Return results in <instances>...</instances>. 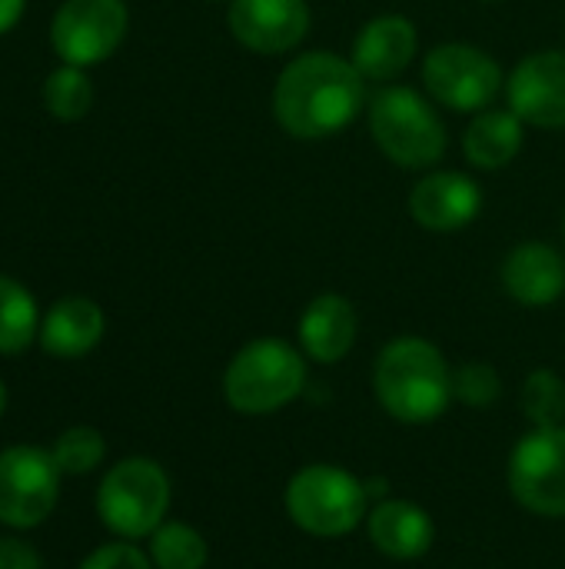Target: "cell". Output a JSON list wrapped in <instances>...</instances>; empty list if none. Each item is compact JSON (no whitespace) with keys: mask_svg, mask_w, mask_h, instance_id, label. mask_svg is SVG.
I'll return each instance as SVG.
<instances>
[{"mask_svg":"<svg viewBox=\"0 0 565 569\" xmlns=\"http://www.w3.org/2000/svg\"><path fill=\"white\" fill-rule=\"evenodd\" d=\"M273 117L293 140L343 133L366 110V80L350 57L310 50L293 57L273 83Z\"/></svg>","mask_w":565,"mask_h":569,"instance_id":"1","label":"cell"},{"mask_svg":"<svg viewBox=\"0 0 565 569\" xmlns=\"http://www.w3.org/2000/svg\"><path fill=\"white\" fill-rule=\"evenodd\" d=\"M373 397L396 423H436L453 403V367L426 337H393L373 363Z\"/></svg>","mask_w":565,"mask_h":569,"instance_id":"2","label":"cell"},{"mask_svg":"<svg viewBox=\"0 0 565 569\" xmlns=\"http://www.w3.org/2000/svg\"><path fill=\"white\" fill-rule=\"evenodd\" d=\"M306 390V353L283 337L243 343L223 370V400L240 417L286 410Z\"/></svg>","mask_w":565,"mask_h":569,"instance_id":"3","label":"cell"},{"mask_svg":"<svg viewBox=\"0 0 565 569\" xmlns=\"http://www.w3.org/2000/svg\"><path fill=\"white\" fill-rule=\"evenodd\" d=\"M366 123L376 150L403 170H433L450 147V133L433 100L413 87L386 83L366 103Z\"/></svg>","mask_w":565,"mask_h":569,"instance_id":"4","label":"cell"},{"mask_svg":"<svg viewBox=\"0 0 565 569\" xmlns=\"http://www.w3.org/2000/svg\"><path fill=\"white\" fill-rule=\"evenodd\" d=\"M370 500V487L340 463H306L283 490L290 523L320 540H340L360 530L373 507Z\"/></svg>","mask_w":565,"mask_h":569,"instance_id":"5","label":"cell"},{"mask_svg":"<svg viewBox=\"0 0 565 569\" xmlns=\"http://www.w3.org/2000/svg\"><path fill=\"white\" fill-rule=\"evenodd\" d=\"M170 510V477L150 457H127L110 467L97 490V517L120 540L153 537L167 523Z\"/></svg>","mask_w":565,"mask_h":569,"instance_id":"6","label":"cell"},{"mask_svg":"<svg viewBox=\"0 0 565 569\" xmlns=\"http://www.w3.org/2000/svg\"><path fill=\"white\" fill-rule=\"evenodd\" d=\"M423 87L433 103L453 113H480L506 90V73L490 50L450 40L423 57Z\"/></svg>","mask_w":565,"mask_h":569,"instance_id":"7","label":"cell"},{"mask_svg":"<svg viewBox=\"0 0 565 569\" xmlns=\"http://www.w3.org/2000/svg\"><path fill=\"white\" fill-rule=\"evenodd\" d=\"M506 483L523 510L565 520V427H529L509 453Z\"/></svg>","mask_w":565,"mask_h":569,"instance_id":"8","label":"cell"},{"mask_svg":"<svg viewBox=\"0 0 565 569\" xmlns=\"http://www.w3.org/2000/svg\"><path fill=\"white\" fill-rule=\"evenodd\" d=\"M60 467L50 450L7 447L0 453V523L10 530L40 527L60 497Z\"/></svg>","mask_w":565,"mask_h":569,"instance_id":"9","label":"cell"},{"mask_svg":"<svg viewBox=\"0 0 565 569\" xmlns=\"http://www.w3.org/2000/svg\"><path fill=\"white\" fill-rule=\"evenodd\" d=\"M130 10L123 0H63L50 23V43L70 67L103 63L123 43Z\"/></svg>","mask_w":565,"mask_h":569,"instance_id":"10","label":"cell"},{"mask_svg":"<svg viewBox=\"0 0 565 569\" xmlns=\"http://www.w3.org/2000/svg\"><path fill=\"white\" fill-rule=\"evenodd\" d=\"M506 107L539 130L565 127V50L526 53L506 77Z\"/></svg>","mask_w":565,"mask_h":569,"instance_id":"11","label":"cell"},{"mask_svg":"<svg viewBox=\"0 0 565 569\" xmlns=\"http://www.w3.org/2000/svg\"><path fill=\"white\" fill-rule=\"evenodd\" d=\"M226 23L233 40L250 53L280 57L306 40L313 13L306 0H233Z\"/></svg>","mask_w":565,"mask_h":569,"instance_id":"12","label":"cell"},{"mask_svg":"<svg viewBox=\"0 0 565 569\" xmlns=\"http://www.w3.org/2000/svg\"><path fill=\"white\" fill-rule=\"evenodd\" d=\"M410 217L430 233L466 230L483 213V187L463 170H430L410 190Z\"/></svg>","mask_w":565,"mask_h":569,"instance_id":"13","label":"cell"},{"mask_svg":"<svg viewBox=\"0 0 565 569\" xmlns=\"http://www.w3.org/2000/svg\"><path fill=\"white\" fill-rule=\"evenodd\" d=\"M500 283L519 307H553L565 297V257L546 240L516 243L500 267Z\"/></svg>","mask_w":565,"mask_h":569,"instance_id":"14","label":"cell"},{"mask_svg":"<svg viewBox=\"0 0 565 569\" xmlns=\"http://www.w3.org/2000/svg\"><path fill=\"white\" fill-rule=\"evenodd\" d=\"M416 53H420L416 23L403 13H380L360 27L350 60L366 83H390L413 63Z\"/></svg>","mask_w":565,"mask_h":569,"instance_id":"15","label":"cell"},{"mask_svg":"<svg viewBox=\"0 0 565 569\" xmlns=\"http://www.w3.org/2000/svg\"><path fill=\"white\" fill-rule=\"evenodd\" d=\"M360 337V317L356 307L343 293H316L296 323V347L306 353V360L320 367H336L350 357Z\"/></svg>","mask_w":565,"mask_h":569,"instance_id":"16","label":"cell"},{"mask_svg":"<svg viewBox=\"0 0 565 569\" xmlns=\"http://www.w3.org/2000/svg\"><path fill=\"white\" fill-rule=\"evenodd\" d=\"M363 527H366L373 550L390 560H400V563L426 557L436 543V523H433L430 510H423L413 500H400V497L376 500L370 507Z\"/></svg>","mask_w":565,"mask_h":569,"instance_id":"17","label":"cell"},{"mask_svg":"<svg viewBox=\"0 0 565 569\" xmlns=\"http://www.w3.org/2000/svg\"><path fill=\"white\" fill-rule=\"evenodd\" d=\"M103 327H107L103 310L93 300L63 297L40 320V337L37 340L50 357L77 360V357H87L103 340Z\"/></svg>","mask_w":565,"mask_h":569,"instance_id":"18","label":"cell"},{"mask_svg":"<svg viewBox=\"0 0 565 569\" xmlns=\"http://www.w3.org/2000/svg\"><path fill=\"white\" fill-rule=\"evenodd\" d=\"M523 140H526V123L506 107H486L480 113H473L466 133H463V153L470 160V167L476 170H506L519 150H523Z\"/></svg>","mask_w":565,"mask_h":569,"instance_id":"19","label":"cell"},{"mask_svg":"<svg viewBox=\"0 0 565 569\" xmlns=\"http://www.w3.org/2000/svg\"><path fill=\"white\" fill-rule=\"evenodd\" d=\"M40 337V313L30 290L0 277V353H20Z\"/></svg>","mask_w":565,"mask_h":569,"instance_id":"20","label":"cell"},{"mask_svg":"<svg viewBox=\"0 0 565 569\" xmlns=\"http://www.w3.org/2000/svg\"><path fill=\"white\" fill-rule=\"evenodd\" d=\"M150 560L157 569H206L210 547L190 523L167 520L150 537Z\"/></svg>","mask_w":565,"mask_h":569,"instance_id":"21","label":"cell"},{"mask_svg":"<svg viewBox=\"0 0 565 569\" xmlns=\"http://www.w3.org/2000/svg\"><path fill=\"white\" fill-rule=\"evenodd\" d=\"M519 403L529 427H565V380L556 370L549 367L533 370L523 380Z\"/></svg>","mask_w":565,"mask_h":569,"instance_id":"22","label":"cell"},{"mask_svg":"<svg viewBox=\"0 0 565 569\" xmlns=\"http://www.w3.org/2000/svg\"><path fill=\"white\" fill-rule=\"evenodd\" d=\"M43 103L57 120H80L93 107V83L83 73V67H57L43 80Z\"/></svg>","mask_w":565,"mask_h":569,"instance_id":"23","label":"cell"},{"mask_svg":"<svg viewBox=\"0 0 565 569\" xmlns=\"http://www.w3.org/2000/svg\"><path fill=\"white\" fill-rule=\"evenodd\" d=\"M50 453H53V460H57L63 477H87V473H93L103 463L107 440L93 427H70V430H63L57 437Z\"/></svg>","mask_w":565,"mask_h":569,"instance_id":"24","label":"cell"},{"mask_svg":"<svg viewBox=\"0 0 565 569\" xmlns=\"http://www.w3.org/2000/svg\"><path fill=\"white\" fill-rule=\"evenodd\" d=\"M503 397V377L486 360H466L453 367V400L473 410H490Z\"/></svg>","mask_w":565,"mask_h":569,"instance_id":"25","label":"cell"},{"mask_svg":"<svg viewBox=\"0 0 565 569\" xmlns=\"http://www.w3.org/2000/svg\"><path fill=\"white\" fill-rule=\"evenodd\" d=\"M77 569H157L150 553H143L140 547H133V540H117V543H103L93 553L83 557V563Z\"/></svg>","mask_w":565,"mask_h":569,"instance_id":"26","label":"cell"},{"mask_svg":"<svg viewBox=\"0 0 565 569\" xmlns=\"http://www.w3.org/2000/svg\"><path fill=\"white\" fill-rule=\"evenodd\" d=\"M0 569H43V563L27 540L0 537Z\"/></svg>","mask_w":565,"mask_h":569,"instance_id":"27","label":"cell"},{"mask_svg":"<svg viewBox=\"0 0 565 569\" xmlns=\"http://www.w3.org/2000/svg\"><path fill=\"white\" fill-rule=\"evenodd\" d=\"M23 7L27 0H0V33L17 27V20L23 17Z\"/></svg>","mask_w":565,"mask_h":569,"instance_id":"28","label":"cell"},{"mask_svg":"<svg viewBox=\"0 0 565 569\" xmlns=\"http://www.w3.org/2000/svg\"><path fill=\"white\" fill-rule=\"evenodd\" d=\"M3 410H7V387H3V380H0V417H3Z\"/></svg>","mask_w":565,"mask_h":569,"instance_id":"29","label":"cell"},{"mask_svg":"<svg viewBox=\"0 0 565 569\" xmlns=\"http://www.w3.org/2000/svg\"><path fill=\"white\" fill-rule=\"evenodd\" d=\"M213 3H226V7H230V3H233V0H213Z\"/></svg>","mask_w":565,"mask_h":569,"instance_id":"30","label":"cell"},{"mask_svg":"<svg viewBox=\"0 0 565 569\" xmlns=\"http://www.w3.org/2000/svg\"><path fill=\"white\" fill-rule=\"evenodd\" d=\"M483 3H503V0H483Z\"/></svg>","mask_w":565,"mask_h":569,"instance_id":"31","label":"cell"},{"mask_svg":"<svg viewBox=\"0 0 565 569\" xmlns=\"http://www.w3.org/2000/svg\"><path fill=\"white\" fill-rule=\"evenodd\" d=\"M563 243H565V217H563Z\"/></svg>","mask_w":565,"mask_h":569,"instance_id":"32","label":"cell"}]
</instances>
